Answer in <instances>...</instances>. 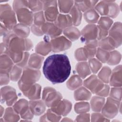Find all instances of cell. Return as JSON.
Listing matches in <instances>:
<instances>
[{
  "mask_svg": "<svg viewBox=\"0 0 122 122\" xmlns=\"http://www.w3.org/2000/svg\"><path fill=\"white\" fill-rule=\"evenodd\" d=\"M92 97L91 92L84 86H81L74 92V98L76 101H88Z\"/></svg>",
  "mask_w": 122,
  "mask_h": 122,
  "instance_id": "603a6c76",
  "label": "cell"
},
{
  "mask_svg": "<svg viewBox=\"0 0 122 122\" xmlns=\"http://www.w3.org/2000/svg\"><path fill=\"white\" fill-rule=\"evenodd\" d=\"M113 23V20L111 18L107 16H102L97 22V26L105 31H108Z\"/></svg>",
  "mask_w": 122,
  "mask_h": 122,
  "instance_id": "8d00e7d4",
  "label": "cell"
},
{
  "mask_svg": "<svg viewBox=\"0 0 122 122\" xmlns=\"http://www.w3.org/2000/svg\"><path fill=\"white\" fill-rule=\"evenodd\" d=\"M74 111L76 113H86L90 110V105L86 102H80L76 103L74 106Z\"/></svg>",
  "mask_w": 122,
  "mask_h": 122,
  "instance_id": "b9f144b4",
  "label": "cell"
},
{
  "mask_svg": "<svg viewBox=\"0 0 122 122\" xmlns=\"http://www.w3.org/2000/svg\"><path fill=\"white\" fill-rule=\"evenodd\" d=\"M86 47H88L89 48H97L98 47V41L97 40L91 41H87L84 43Z\"/></svg>",
  "mask_w": 122,
  "mask_h": 122,
  "instance_id": "680465c9",
  "label": "cell"
},
{
  "mask_svg": "<svg viewBox=\"0 0 122 122\" xmlns=\"http://www.w3.org/2000/svg\"><path fill=\"white\" fill-rule=\"evenodd\" d=\"M30 30L32 33L37 36H41L44 35L42 31L41 30V27H38L34 24H32L30 27Z\"/></svg>",
  "mask_w": 122,
  "mask_h": 122,
  "instance_id": "6f0895ef",
  "label": "cell"
},
{
  "mask_svg": "<svg viewBox=\"0 0 122 122\" xmlns=\"http://www.w3.org/2000/svg\"><path fill=\"white\" fill-rule=\"evenodd\" d=\"M30 56V54L28 51H25L24 52L23 58L21 61L15 64L17 65L18 66H20L22 68H24L27 66V65H28Z\"/></svg>",
  "mask_w": 122,
  "mask_h": 122,
  "instance_id": "f5cc1de1",
  "label": "cell"
},
{
  "mask_svg": "<svg viewBox=\"0 0 122 122\" xmlns=\"http://www.w3.org/2000/svg\"><path fill=\"white\" fill-rule=\"evenodd\" d=\"M96 59L102 63H106L110 56V51L102 50L99 47L97 48V51L95 55Z\"/></svg>",
  "mask_w": 122,
  "mask_h": 122,
  "instance_id": "bcb514c9",
  "label": "cell"
},
{
  "mask_svg": "<svg viewBox=\"0 0 122 122\" xmlns=\"http://www.w3.org/2000/svg\"><path fill=\"white\" fill-rule=\"evenodd\" d=\"M12 9L15 11L18 21L29 26L33 22L34 13L28 7V0H14Z\"/></svg>",
  "mask_w": 122,
  "mask_h": 122,
  "instance_id": "3957f363",
  "label": "cell"
},
{
  "mask_svg": "<svg viewBox=\"0 0 122 122\" xmlns=\"http://www.w3.org/2000/svg\"><path fill=\"white\" fill-rule=\"evenodd\" d=\"M62 99L61 94L51 87H44L42 93V100L47 107L51 108Z\"/></svg>",
  "mask_w": 122,
  "mask_h": 122,
  "instance_id": "52a82bcc",
  "label": "cell"
},
{
  "mask_svg": "<svg viewBox=\"0 0 122 122\" xmlns=\"http://www.w3.org/2000/svg\"><path fill=\"white\" fill-rule=\"evenodd\" d=\"M111 72V69L109 67L105 66L100 69L97 77L104 83L108 84L109 82Z\"/></svg>",
  "mask_w": 122,
  "mask_h": 122,
  "instance_id": "74e56055",
  "label": "cell"
},
{
  "mask_svg": "<svg viewBox=\"0 0 122 122\" xmlns=\"http://www.w3.org/2000/svg\"><path fill=\"white\" fill-rule=\"evenodd\" d=\"M62 33L65 37L71 41L78 40L81 36V32L79 30L74 26L69 27L64 30Z\"/></svg>",
  "mask_w": 122,
  "mask_h": 122,
  "instance_id": "83f0119b",
  "label": "cell"
},
{
  "mask_svg": "<svg viewBox=\"0 0 122 122\" xmlns=\"http://www.w3.org/2000/svg\"><path fill=\"white\" fill-rule=\"evenodd\" d=\"M78 75L81 78L85 79L91 74V71L88 62L86 61H80L75 67Z\"/></svg>",
  "mask_w": 122,
  "mask_h": 122,
  "instance_id": "cb8c5ba5",
  "label": "cell"
},
{
  "mask_svg": "<svg viewBox=\"0 0 122 122\" xmlns=\"http://www.w3.org/2000/svg\"><path fill=\"white\" fill-rule=\"evenodd\" d=\"M91 119V116L89 113H81L78 115L75 121L76 122H90Z\"/></svg>",
  "mask_w": 122,
  "mask_h": 122,
  "instance_id": "11a10c76",
  "label": "cell"
},
{
  "mask_svg": "<svg viewBox=\"0 0 122 122\" xmlns=\"http://www.w3.org/2000/svg\"><path fill=\"white\" fill-rule=\"evenodd\" d=\"M12 31L17 36L25 39L29 36L30 28L29 26L20 23L14 27Z\"/></svg>",
  "mask_w": 122,
  "mask_h": 122,
  "instance_id": "d4e9b609",
  "label": "cell"
},
{
  "mask_svg": "<svg viewBox=\"0 0 122 122\" xmlns=\"http://www.w3.org/2000/svg\"><path fill=\"white\" fill-rule=\"evenodd\" d=\"M43 3V11L46 20L54 22L59 15L56 0H41Z\"/></svg>",
  "mask_w": 122,
  "mask_h": 122,
  "instance_id": "ba28073f",
  "label": "cell"
},
{
  "mask_svg": "<svg viewBox=\"0 0 122 122\" xmlns=\"http://www.w3.org/2000/svg\"><path fill=\"white\" fill-rule=\"evenodd\" d=\"M108 36L114 41L117 48L120 47L122 42V23L120 21L113 23L108 31Z\"/></svg>",
  "mask_w": 122,
  "mask_h": 122,
  "instance_id": "9a60e30c",
  "label": "cell"
},
{
  "mask_svg": "<svg viewBox=\"0 0 122 122\" xmlns=\"http://www.w3.org/2000/svg\"><path fill=\"white\" fill-rule=\"evenodd\" d=\"M20 118V115L13 109V107H9L6 109L3 115V119L6 122H18Z\"/></svg>",
  "mask_w": 122,
  "mask_h": 122,
  "instance_id": "1f68e13d",
  "label": "cell"
},
{
  "mask_svg": "<svg viewBox=\"0 0 122 122\" xmlns=\"http://www.w3.org/2000/svg\"><path fill=\"white\" fill-rule=\"evenodd\" d=\"M3 43L10 51L17 54L23 53L30 50L33 47L31 40L28 38H21L10 31L3 36Z\"/></svg>",
  "mask_w": 122,
  "mask_h": 122,
  "instance_id": "7a4b0ae2",
  "label": "cell"
},
{
  "mask_svg": "<svg viewBox=\"0 0 122 122\" xmlns=\"http://www.w3.org/2000/svg\"><path fill=\"white\" fill-rule=\"evenodd\" d=\"M98 29L95 24H88L81 31V41L82 42L97 40Z\"/></svg>",
  "mask_w": 122,
  "mask_h": 122,
  "instance_id": "4fadbf2b",
  "label": "cell"
},
{
  "mask_svg": "<svg viewBox=\"0 0 122 122\" xmlns=\"http://www.w3.org/2000/svg\"><path fill=\"white\" fill-rule=\"evenodd\" d=\"M14 63L11 59L5 54H0V72L10 73L14 65Z\"/></svg>",
  "mask_w": 122,
  "mask_h": 122,
  "instance_id": "7402d4cb",
  "label": "cell"
},
{
  "mask_svg": "<svg viewBox=\"0 0 122 122\" xmlns=\"http://www.w3.org/2000/svg\"><path fill=\"white\" fill-rule=\"evenodd\" d=\"M121 58L122 55L120 52L116 50H113L110 51L109 58L106 63L110 65H116L120 62Z\"/></svg>",
  "mask_w": 122,
  "mask_h": 122,
  "instance_id": "ab89813d",
  "label": "cell"
},
{
  "mask_svg": "<svg viewBox=\"0 0 122 122\" xmlns=\"http://www.w3.org/2000/svg\"><path fill=\"white\" fill-rule=\"evenodd\" d=\"M10 80L9 73H0V86L8 84Z\"/></svg>",
  "mask_w": 122,
  "mask_h": 122,
  "instance_id": "9f6ffc18",
  "label": "cell"
},
{
  "mask_svg": "<svg viewBox=\"0 0 122 122\" xmlns=\"http://www.w3.org/2000/svg\"><path fill=\"white\" fill-rule=\"evenodd\" d=\"M74 57L78 61H83L87 60L85 55L83 47L78 48L75 50L74 52Z\"/></svg>",
  "mask_w": 122,
  "mask_h": 122,
  "instance_id": "f907efd6",
  "label": "cell"
},
{
  "mask_svg": "<svg viewBox=\"0 0 122 122\" xmlns=\"http://www.w3.org/2000/svg\"><path fill=\"white\" fill-rule=\"evenodd\" d=\"M57 3L60 11L62 13H69L74 5L73 0H58Z\"/></svg>",
  "mask_w": 122,
  "mask_h": 122,
  "instance_id": "f35d334b",
  "label": "cell"
},
{
  "mask_svg": "<svg viewBox=\"0 0 122 122\" xmlns=\"http://www.w3.org/2000/svg\"><path fill=\"white\" fill-rule=\"evenodd\" d=\"M72 108V104L66 99H61L50 109L57 114L65 116L68 114Z\"/></svg>",
  "mask_w": 122,
  "mask_h": 122,
  "instance_id": "5bb4252c",
  "label": "cell"
},
{
  "mask_svg": "<svg viewBox=\"0 0 122 122\" xmlns=\"http://www.w3.org/2000/svg\"><path fill=\"white\" fill-rule=\"evenodd\" d=\"M29 107L34 115L39 116L43 114L46 109V105L42 100H30Z\"/></svg>",
  "mask_w": 122,
  "mask_h": 122,
  "instance_id": "d6986e66",
  "label": "cell"
},
{
  "mask_svg": "<svg viewBox=\"0 0 122 122\" xmlns=\"http://www.w3.org/2000/svg\"><path fill=\"white\" fill-rule=\"evenodd\" d=\"M105 102L104 97L98 95L94 96L91 98L90 107L92 111L94 112H100Z\"/></svg>",
  "mask_w": 122,
  "mask_h": 122,
  "instance_id": "f1b7e54d",
  "label": "cell"
},
{
  "mask_svg": "<svg viewBox=\"0 0 122 122\" xmlns=\"http://www.w3.org/2000/svg\"><path fill=\"white\" fill-rule=\"evenodd\" d=\"M122 67L121 65L116 66L112 71L109 83L112 87H120L122 85Z\"/></svg>",
  "mask_w": 122,
  "mask_h": 122,
  "instance_id": "e0dca14e",
  "label": "cell"
},
{
  "mask_svg": "<svg viewBox=\"0 0 122 122\" xmlns=\"http://www.w3.org/2000/svg\"><path fill=\"white\" fill-rule=\"evenodd\" d=\"M98 1L97 0H75L74 4L81 11L84 12L91 9L94 8Z\"/></svg>",
  "mask_w": 122,
  "mask_h": 122,
  "instance_id": "f546056e",
  "label": "cell"
},
{
  "mask_svg": "<svg viewBox=\"0 0 122 122\" xmlns=\"http://www.w3.org/2000/svg\"><path fill=\"white\" fill-rule=\"evenodd\" d=\"M0 100L8 106L13 105L17 101L16 90L10 86H5L0 89Z\"/></svg>",
  "mask_w": 122,
  "mask_h": 122,
  "instance_id": "30bf717a",
  "label": "cell"
},
{
  "mask_svg": "<svg viewBox=\"0 0 122 122\" xmlns=\"http://www.w3.org/2000/svg\"><path fill=\"white\" fill-rule=\"evenodd\" d=\"M99 17V14L94 8L91 9L83 13L84 19L89 24H95V23H97Z\"/></svg>",
  "mask_w": 122,
  "mask_h": 122,
  "instance_id": "836d02e7",
  "label": "cell"
},
{
  "mask_svg": "<svg viewBox=\"0 0 122 122\" xmlns=\"http://www.w3.org/2000/svg\"><path fill=\"white\" fill-rule=\"evenodd\" d=\"M61 121H62V122H72V120H71L69 118L65 117V118H63L62 120H61Z\"/></svg>",
  "mask_w": 122,
  "mask_h": 122,
  "instance_id": "6125c7cd",
  "label": "cell"
},
{
  "mask_svg": "<svg viewBox=\"0 0 122 122\" xmlns=\"http://www.w3.org/2000/svg\"><path fill=\"white\" fill-rule=\"evenodd\" d=\"M41 86L36 83L32 85L27 91L22 93L24 95L27 97L30 100H36L41 99Z\"/></svg>",
  "mask_w": 122,
  "mask_h": 122,
  "instance_id": "44dd1931",
  "label": "cell"
},
{
  "mask_svg": "<svg viewBox=\"0 0 122 122\" xmlns=\"http://www.w3.org/2000/svg\"><path fill=\"white\" fill-rule=\"evenodd\" d=\"M110 86L108 84H104L103 88L102 89V90L99 91L97 94V95L102 96L103 97H107L110 92Z\"/></svg>",
  "mask_w": 122,
  "mask_h": 122,
  "instance_id": "db71d44e",
  "label": "cell"
},
{
  "mask_svg": "<svg viewBox=\"0 0 122 122\" xmlns=\"http://www.w3.org/2000/svg\"><path fill=\"white\" fill-rule=\"evenodd\" d=\"M41 76V72L39 70L26 66L23 68L21 77L18 82L19 88L22 92L27 91L39 81Z\"/></svg>",
  "mask_w": 122,
  "mask_h": 122,
  "instance_id": "277c9868",
  "label": "cell"
},
{
  "mask_svg": "<svg viewBox=\"0 0 122 122\" xmlns=\"http://www.w3.org/2000/svg\"><path fill=\"white\" fill-rule=\"evenodd\" d=\"M90 121L92 122H109L110 120L105 117L102 113L95 112L92 113L91 116Z\"/></svg>",
  "mask_w": 122,
  "mask_h": 122,
  "instance_id": "681fc988",
  "label": "cell"
},
{
  "mask_svg": "<svg viewBox=\"0 0 122 122\" xmlns=\"http://www.w3.org/2000/svg\"><path fill=\"white\" fill-rule=\"evenodd\" d=\"M108 4V12L107 17L110 18H115L121 11L119 5L114 0H107Z\"/></svg>",
  "mask_w": 122,
  "mask_h": 122,
  "instance_id": "d590c367",
  "label": "cell"
},
{
  "mask_svg": "<svg viewBox=\"0 0 122 122\" xmlns=\"http://www.w3.org/2000/svg\"><path fill=\"white\" fill-rule=\"evenodd\" d=\"M45 22L46 19L43 10L34 13L33 24L38 27H41Z\"/></svg>",
  "mask_w": 122,
  "mask_h": 122,
  "instance_id": "7dc6e473",
  "label": "cell"
},
{
  "mask_svg": "<svg viewBox=\"0 0 122 122\" xmlns=\"http://www.w3.org/2000/svg\"><path fill=\"white\" fill-rule=\"evenodd\" d=\"M28 7L35 13L43 10V3L41 0H28Z\"/></svg>",
  "mask_w": 122,
  "mask_h": 122,
  "instance_id": "f6af8a7d",
  "label": "cell"
},
{
  "mask_svg": "<svg viewBox=\"0 0 122 122\" xmlns=\"http://www.w3.org/2000/svg\"><path fill=\"white\" fill-rule=\"evenodd\" d=\"M44 34L51 39L60 36L63 30L59 28L54 22L46 21L41 27Z\"/></svg>",
  "mask_w": 122,
  "mask_h": 122,
  "instance_id": "2e32d148",
  "label": "cell"
},
{
  "mask_svg": "<svg viewBox=\"0 0 122 122\" xmlns=\"http://www.w3.org/2000/svg\"><path fill=\"white\" fill-rule=\"evenodd\" d=\"M54 23L59 28L62 30L72 26L71 18L70 15L68 14H59Z\"/></svg>",
  "mask_w": 122,
  "mask_h": 122,
  "instance_id": "ffe728a7",
  "label": "cell"
},
{
  "mask_svg": "<svg viewBox=\"0 0 122 122\" xmlns=\"http://www.w3.org/2000/svg\"><path fill=\"white\" fill-rule=\"evenodd\" d=\"M98 47L108 51L114 50L115 48H117L114 41L108 36L98 41Z\"/></svg>",
  "mask_w": 122,
  "mask_h": 122,
  "instance_id": "484cf974",
  "label": "cell"
},
{
  "mask_svg": "<svg viewBox=\"0 0 122 122\" xmlns=\"http://www.w3.org/2000/svg\"><path fill=\"white\" fill-rule=\"evenodd\" d=\"M0 117H1L2 116H3L4 113V112H5L4 109V108H3L2 106H0Z\"/></svg>",
  "mask_w": 122,
  "mask_h": 122,
  "instance_id": "94428289",
  "label": "cell"
},
{
  "mask_svg": "<svg viewBox=\"0 0 122 122\" xmlns=\"http://www.w3.org/2000/svg\"><path fill=\"white\" fill-rule=\"evenodd\" d=\"M10 31L2 23H0V36H4L6 35Z\"/></svg>",
  "mask_w": 122,
  "mask_h": 122,
  "instance_id": "91938a15",
  "label": "cell"
},
{
  "mask_svg": "<svg viewBox=\"0 0 122 122\" xmlns=\"http://www.w3.org/2000/svg\"><path fill=\"white\" fill-rule=\"evenodd\" d=\"M50 38L45 36L42 41L39 42L35 48V53L42 56L48 55L51 51V46Z\"/></svg>",
  "mask_w": 122,
  "mask_h": 122,
  "instance_id": "ac0fdd59",
  "label": "cell"
},
{
  "mask_svg": "<svg viewBox=\"0 0 122 122\" xmlns=\"http://www.w3.org/2000/svg\"><path fill=\"white\" fill-rule=\"evenodd\" d=\"M51 51L59 52L69 49L72 45L71 41L65 36H60L50 40Z\"/></svg>",
  "mask_w": 122,
  "mask_h": 122,
  "instance_id": "8fae6325",
  "label": "cell"
},
{
  "mask_svg": "<svg viewBox=\"0 0 122 122\" xmlns=\"http://www.w3.org/2000/svg\"><path fill=\"white\" fill-rule=\"evenodd\" d=\"M121 101L108 97L101 112L105 117L110 119L115 117L119 111L121 112Z\"/></svg>",
  "mask_w": 122,
  "mask_h": 122,
  "instance_id": "8992f818",
  "label": "cell"
},
{
  "mask_svg": "<svg viewBox=\"0 0 122 122\" xmlns=\"http://www.w3.org/2000/svg\"><path fill=\"white\" fill-rule=\"evenodd\" d=\"M44 59L43 56L36 53H33L30 56L28 66L31 68L39 70L41 67Z\"/></svg>",
  "mask_w": 122,
  "mask_h": 122,
  "instance_id": "4316f807",
  "label": "cell"
},
{
  "mask_svg": "<svg viewBox=\"0 0 122 122\" xmlns=\"http://www.w3.org/2000/svg\"><path fill=\"white\" fill-rule=\"evenodd\" d=\"M83 49L85 55L87 60L93 58L95 56L97 51V48L93 49L84 46L83 47Z\"/></svg>",
  "mask_w": 122,
  "mask_h": 122,
  "instance_id": "816d5d0a",
  "label": "cell"
},
{
  "mask_svg": "<svg viewBox=\"0 0 122 122\" xmlns=\"http://www.w3.org/2000/svg\"><path fill=\"white\" fill-rule=\"evenodd\" d=\"M61 116L57 114L50 108L48 109L46 112L42 115L40 119V122H59L61 120Z\"/></svg>",
  "mask_w": 122,
  "mask_h": 122,
  "instance_id": "e575fe53",
  "label": "cell"
},
{
  "mask_svg": "<svg viewBox=\"0 0 122 122\" xmlns=\"http://www.w3.org/2000/svg\"><path fill=\"white\" fill-rule=\"evenodd\" d=\"M122 87H112L109 92V97L117 101H121L122 100Z\"/></svg>",
  "mask_w": 122,
  "mask_h": 122,
  "instance_id": "c3c4849f",
  "label": "cell"
},
{
  "mask_svg": "<svg viewBox=\"0 0 122 122\" xmlns=\"http://www.w3.org/2000/svg\"><path fill=\"white\" fill-rule=\"evenodd\" d=\"M82 84L83 81L82 79L78 74L72 75L66 82L67 87L71 91L75 90L81 86Z\"/></svg>",
  "mask_w": 122,
  "mask_h": 122,
  "instance_id": "4dcf8cb0",
  "label": "cell"
},
{
  "mask_svg": "<svg viewBox=\"0 0 122 122\" xmlns=\"http://www.w3.org/2000/svg\"><path fill=\"white\" fill-rule=\"evenodd\" d=\"M84 86L88 89L91 93L96 94L103 88L104 84L97 76L92 74L83 81Z\"/></svg>",
  "mask_w": 122,
  "mask_h": 122,
  "instance_id": "7c38bea8",
  "label": "cell"
},
{
  "mask_svg": "<svg viewBox=\"0 0 122 122\" xmlns=\"http://www.w3.org/2000/svg\"><path fill=\"white\" fill-rule=\"evenodd\" d=\"M69 14L71 18L72 25L75 27L80 25L81 23L82 15L81 11L74 5L70 11Z\"/></svg>",
  "mask_w": 122,
  "mask_h": 122,
  "instance_id": "d6a6232c",
  "label": "cell"
},
{
  "mask_svg": "<svg viewBox=\"0 0 122 122\" xmlns=\"http://www.w3.org/2000/svg\"><path fill=\"white\" fill-rule=\"evenodd\" d=\"M88 63L91 72L93 74L98 72L102 67V63L96 58L89 59Z\"/></svg>",
  "mask_w": 122,
  "mask_h": 122,
  "instance_id": "ee69618b",
  "label": "cell"
},
{
  "mask_svg": "<svg viewBox=\"0 0 122 122\" xmlns=\"http://www.w3.org/2000/svg\"><path fill=\"white\" fill-rule=\"evenodd\" d=\"M0 20L1 23L11 31L17 24L16 13L9 4L0 5Z\"/></svg>",
  "mask_w": 122,
  "mask_h": 122,
  "instance_id": "5b68a950",
  "label": "cell"
},
{
  "mask_svg": "<svg viewBox=\"0 0 122 122\" xmlns=\"http://www.w3.org/2000/svg\"><path fill=\"white\" fill-rule=\"evenodd\" d=\"M13 109L20 115L22 119L30 120L34 115L29 107V102L25 99H20L13 105Z\"/></svg>",
  "mask_w": 122,
  "mask_h": 122,
  "instance_id": "9c48e42d",
  "label": "cell"
},
{
  "mask_svg": "<svg viewBox=\"0 0 122 122\" xmlns=\"http://www.w3.org/2000/svg\"><path fill=\"white\" fill-rule=\"evenodd\" d=\"M22 73V68L14 64L9 73L10 80L12 81H18L21 77Z\"/></svg>",
  "mask_w": 122,
  "mask_h": 122,
  "instance_id": "7bdbcfd3",
  "label": "cell"
},
{
  "mask_svg": "<svg viewBox=\"0 0 122 122\" xmlns=\"http://www.w3.org/2000/svg\"><path fill=\"white\" fill-rule=\"evenodd\" d=\"M99 14L102 16H107L108 12V4L107 0L98 1L94 7Z\"/></svg>",
  "mask_w": 122,
  "mask_h": 122,
  "instance_id": "60d3db41",
  "label": "cell"
},
{
  "mask_svg": "<svg viewBox=\"0 0 122 122\" xmlns=\"http://www.w3.org/2000/svg\"><path fill=\"white\" fill-rule=\"evenodd\" d=\"M42 71L45 77L54 84L64 82L71 71L68 57L64 54H53L48 56L44 61Z\"/></svg>",
  "mask_w": 122,
  "mask_h": 122,
  "instance_id": "6da1fadb",
  "label": "cell"
}]
</instances>
